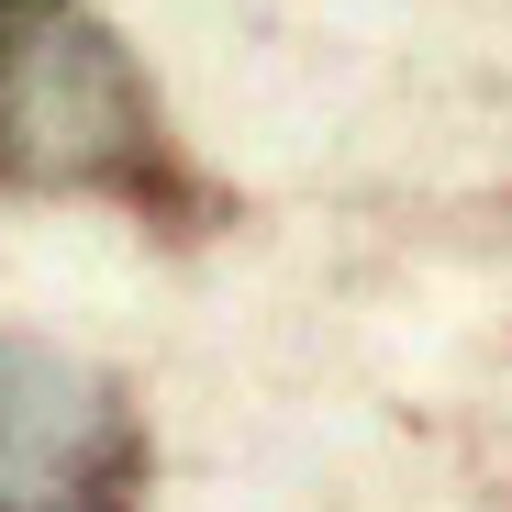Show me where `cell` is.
<instances>
[{"mask_svg":"<svg viewBox=\"0 0 512 512\" xmlns=\"http://www.w3.org/2000/svg\"><path fill=\"white\" fill-rule=\"evenodd\" d=\"M0 190L112 201L156 234H212L223 212L90 0H0Z\"/></svg>","mask_w":512,"mask_h":512,"instance_id":"6da1fadb","label":"cell"},{"mask_svg":"<svg viewBox=\"0 0 512 512\" xmlns=\"http://www.w3.org/2000/svg\"><path fill=\"white\" fill-rule=\"evenodd\" d=\"M145 468V412L112 368L45 334H0V512H134Z\"/></svg>","mask_w":512,"mask_h":512,"instance_id":"7a4b0ae2","label":"cell"}]
</instances>
